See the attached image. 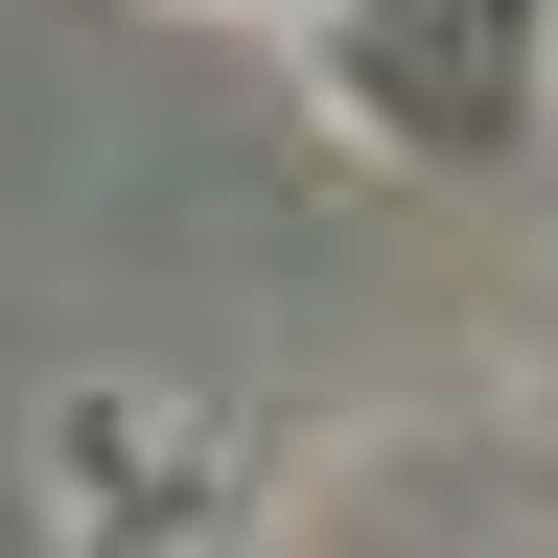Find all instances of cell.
<instances>
[{
    "mask_svg": "<svg viewBox=\"0 0 558 558\" xmlns=\"http://www.w3.org/2000/svg\"><path fill=\"white\" fill-rule=\"evenodd\" d=\"M303 94L418 186H488L535 163L558 117V0H303Z\"/></svg>",
    "mask_w": 558,
    "mask_h": 558,
    "instance_id": "cell-1",
    "label": "cell"
},
{
    "mask_svg": "<svg viewBox=\"0 0 558 558\" xmlns=\"http://www.w3.org/2000/svg\"><path fill=\"white\" fill-rule=\"evenodd\" d=\"M279 24H303V0H279Z\"/></svg>",
    "mask_w": 558,
    "mask_h": 558,
    "instance_id": "cell-2",
    "label": "cell"
}]
</instances>
